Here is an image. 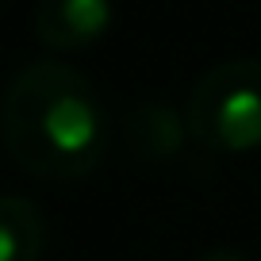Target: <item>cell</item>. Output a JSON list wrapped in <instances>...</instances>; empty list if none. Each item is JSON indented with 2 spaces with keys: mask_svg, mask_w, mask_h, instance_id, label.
Wrapping results in <instances>:
<instances>
[{
  "mask_svg": "<svg viewBox=\"0 0 261 261\" xmlns=\"http://www.w3.org/2000/svg\"><path fill=\"white\" fill-rule=\"evenodd\" d=\"M0 135L23 173L39 180H81L104 162L112 123L89 77L42 58L12 77L0 104Z\"/></svg>",
  "mask_w": 261,
  "mask_h": 261,
  "instance_id": "obj_1",
  "label": "cell"
},
{
  "mask_svg": "<svg viewBox=\"0 0 261 261\" xmlns=\"http://www.w3.org/2000/svg\"><path fill=\"white\" fill-rule=\"evenodd\" d=\"M112 16V0H39L35 4V39L58 54H77L104 39Z\"/></svg>",
  "mask_w": 261,
  "mask_h": 261,
  "instance_id": "obj_3",
  "label": "cell"
},
{
  "mask_svg": "<svg viewBox=\"0 0 261 261\" xmlns=\"http://www.w3.org/2000/svg\"><path fill=\"white\" fill-rule=\"evenodd\" d=\"M192 139L219 154L261 150V58L212 65L185 100Z\"/></svg>",
  "mask_w": 261,
  "mask_h": 261,
  "instance_id": "obj_2",
  "label": "cell"
},
{
  "mask_svg": "<svg viewBox=\"0 0 261 261\" xmlns=\"http://www.w3.org/2000/svg\"><path fill=\"white\" fill-rule=\"evenodd\" d=\"M185 135H192L188 119H180V112L165 100H142L123 119V142L139 162H173L185 150Z\"/></svg>",
  "mask_w": 261,
  "mask_h": 261,
  "instance_id": "obj_4",
  "label": "cell"
},
{
  "mask_svg": "<svg viewBox=\"0 0 261 261\" xmlns=\"http://www.w3.org/2000/svg\"><path fill=\"white\" fill-rule=\"evenodd\" d=\"M46 250V215L23 196H0V261H39Z\"/></svg>",
  "mask_w": 261,
  "mask_h": 261,
  "instance_id": "obj_5",
  "label": "cell"
},
{
  "mask_svg": "<svg viewBox=\"0 0 261 261\" xmlns=\"http://www.w3.org/2000/svg\"><path fill=\"white\" fill-rule=\"evenodd\" d=\"M196 261H250L242 250H207L204 257H196Z\"/></svg>",
  "mask_w": 261,
  "mask_h": 261,
  "instance_id": "obj_6",
  "label": "cell"
}]
</instances>
